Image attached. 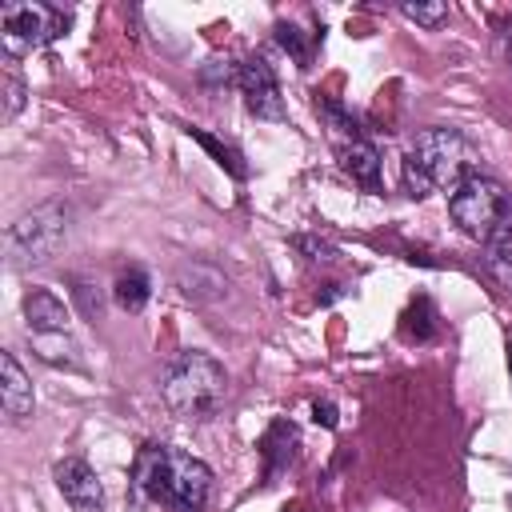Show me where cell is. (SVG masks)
<instances>
[{"instance_id":"4fadbf2b","label":"cell","mask_w":512,"mask_h":512,"mask_svg":"<svg viewBox=\"0 0 512 512\" xmlns=\"http://www.w3.org/2000/svg\"><path fill=\"white\" fill-rule=\"evenodd\" d=\"M264 476L272 480L280 468H288L292 464V452H296V428L288 424V420H276L272 428H268V436H264Z\"/></svg>"},{"instance_id":"e0dca14e","label":"cell","mask_w":512,"mask_h":512,"mask_svg":"<svg viewBox=\"0 0 512 512\" xmlns=\"http://www.w3.org/2000/svg\"><path fill=\"white\" fill-rule=\"evenodd\" d=\"M316 112H320V116L328 120V128H332V132H340L344 140H356V136H360L356 116H352V112H344L336 100H316ZM344 140H340V144H344Z\"/></svg>"},{"instance_id":"7a4b0ae2","label":"cell","mask_w":512,"mask_h":512,"mask_svg":"<svg viewBox=\"0 0 512 512\" xmlns=\"http://www.w3.org/2000/svg\"><path fill=\"white\" fill-rule=\"evenodd\" d=\"M160 396L172 416H180L188 424H204L220 412V404L228 396V372L216 356H208L200 348H184L164 364Z\"/></svg>"},{"instance_id":"d4e9b609","label":"cell","mask_w":512,"mask_h":512,"mask_svg":"<svg viewBox=\"0 0 512 512\" xmlns=\"http://www.w3.org/2000/svg\"><path fill=\"white\" fill-rule=\"evenodd\" d=\"M312 412H316V420H320L324 428H332V424H336V416H332V404H316Z\"/></svg>"},{"instance_id":"5bb4252c","label":"cell","mask_w":512,"mask_h":512,"mask_svg":"<svg viewBox=\"0 0 512 512\" xmlns=\"http://www.w3.org/2000/svg\"><path fill=\"white\" fill-rule=\"evenodd\" d=\"M112 296H116V304H120L124 312H140V308L148 304V296H152V284H148V276H144L140 268H128V272L116 280Z\"/></svg>"},{"instance_id":"4316f807","label":"cell","mask_w":512,"mask_h":512,"mask_svg":"<svg viewBox=\"0 0 512 512\" xmlns=\"http://www.w3.org/2000/svg\"><path fill=\"white\" fill-rule=\"evenodd\" d=\"M508 372H512V340H508Z\"/></svg>"},{"instance_id":"cb8c5ba5","label":"cell","mask_w":512,"mask_h":512,"mask_svg":"<svg viewBox=\"0 0 512 512\" xmlns=\"http://www.w3.org/2000/svg\"><path fill=\"white\" fill-rule=\"evenodd\" d=\"M488 264H492V268H496V272H500V276L512 284V256H492Z\"/></svg>"},{"instance_id":"30bf717a","label":"cell","mask_w":512,"mask_h":512,"mask_svg":"<svg viewBox=\"0 0 512 512\" xmlns=\"http://www.w3.org/2000/svg\"><path fill=\"white\" fill-rule=\"evenodd\" d=\"M340 168L368 192H380V152L372 140L356 136V140H344L340 144Z\"/></svg>"},{"instance_id":"3957f363","label":"cell","mask_w":512,"mask_h":512,"mask_svg":"<svg viewBox=\"0 0 512 512\" xmlns=\"http://www.w3.org/2000/svg\"><path fill=\"white\" fill-rule=\"evenodd\" d=\"M432 188H456L476 172V148L456 128H424L408 152Z\"/></svg>"},{"instance_id":"9c48e42d","label":"cell","mask_w":512,"mask_h":512,"mask_svg":"<svg viewBox=\"0 0 512 512\" xmlns=\"http://www.w3.org/2000/svg\"><path fill=\"white\" fill-rule=\"evenodd\" d=\"M0 372H4V392H0L4 416H8V420H24V416H32V408H36L32 380L24 376V368H20V360H16L12 352L0 356Z\"/></svg>"},{"instance_id":"484cf974","label":"cell","mask_w":512,"mask_h":512,"mask_svg":"<svg viewBox=\"0 0 512 512\" xmlns=\"http://www.w3.org/2000/svg\"><path fill=\"white\" fill-rule=\"evenodd\" d=\"M500 56L512 64V28H504V36H500Z\"/></svg>"},{"instance_id":"ffe728a7","label":"cell","mask_w":512,"mask_h":512,"mask_svg":"<svg viewBox=\"0 0 512 512\" xmlns=\"http://www.w3.org/2000/svg\"><path fill=\"white\" fill-rule=\"evenodd\" d=\"M404 184H408V196H428L432 192V184H428V176L420 172V164L412 160V156H404Z\"/></svg>"},{"instance_id":"52a82bcc","label":"cell","mask_w":512,"mask_h":512,"mask_svg":"<svg viewBox=\"0 0 512 512\" xmlns=\"http://www.w3.org/2000/svg\"><path fill=\"white\" fill-rule=\"evenodd\" d=\"M236 88L244 96V108L260 120H284L288 108H284V96H280V80L272 72V64L264 56H248L236 64Z\"/></svg>"},{"instance_id":"8992f818","label":"cell","mask_w":512,"mask_h":512,"mask_svg":"<svg viewBox=\"0 0 512 512\" xmlns=\"http://www.w3.org/2000/svg\"><path fill=\"white\" fill-rule=\"evenodd\" d=\"M68 32V12L56 4L24 0V4H4L0 8V40L8 52H32Z\"/></svg>"},{"instance_id":"6da1fadb","label":"cell","mask_w":512,"mask_h":512,"mask_svg":"<svg viewBox=\"0 0 512 512\" xmlns=\"http://www.w3.org/2000/svg\"><path fill=\"white\" fill-rule=\"evenodd\" d=\"M132 488L160 512H204L212 496V468L180 448L144 444L132 460Z\"/></svg>"},{"instance_id":"603a6c76","label":"cell","mask_w":512,"mask_h":512,"mask_svg":"<svg viewBox=\"0 0 512 512\" xmlns=\"http://www.w3.org/2000/svg\"><path fill=\"white\" fill-rule=\"evenodd\" d=\"M296 244H300V248H308V252H312V256H308V260H328V256H332V248H328V244H324V240H320V244H316V240H308V236H300V240H296Z\"/></svg>"},{"instance_id":"44dd1931","label":"cell","mask_w":512,"mask_h":512,"mask_svg":"<svg viewBox=\"0 0 512 512\" xmlns=\"http://www.w3.org/2000/svg\"><path fill=\"white\" fill-rule=\"evenodd\" d=\"M20 104H24V84L8 72V76H4V116L12 120V116L20 112Z\"/></svg>"},{"instance_id":"7402d4cb","label":"cell","mask_w":512,"mask_h":512,"mask_svg":"<svg viewBox=\"0 0 512 512\" xmlns=\"http://www.w3.org/2000/svg\"><path fill=\"white\" fill-rule=\"evenodd\" d=\"M72 292H76V300H80V308H84V316H96V312H100V300H92V292H88V284H80V280H76V288H72Z\"/></svg>"},{"instance_id":"7c38bea8","label":"cell","mask_w":512,"mask_h":512,"mask_svg":"<svg viewBox=\"0 0 512 512\" xmlns=\"http://www.w3.org/2000/svg\"><path fill=\"white\" fill-rule=\"evenodd\" d=\"M32 336V352L44 360V364H56V368H80V348L68 332H28Z\"/></svg>"},{"instance_id":"5b68a950","label":"cell","mask_w":512,"mask_h":512,"mask_svg":"<svg viewBox=\"0 0 512 512\" xmlns=\"http://www.w3.org/2000/svg\"><path fill=\"white\" fill-rule=\"evenodd\" d=\"M68 236V212L64 204H40L32 212H24L12 228H8V256L16 268H32L44 264L60 252Z\"/></svg>"},{"instance_id":"8fae6325","label":"cell","mask_w":512,"mask_h":512,"mask_svg":"<svg viewBox=\"0 0 512 512\" xmlns=\"http://www.w3.org/2000/svg\"><path fill=\"white\" fill-rule=\"evenodd\" d=\"M24 320H28V332H68V308L48 288L24 292Z\"/></svg>"},{"instance_id":"ba28073f","label":"cell","mask_w":512,"mask_h":512,"mask_svg":"<svg viewBox=\"0 0 512 512\" xmlns=\"http://www.w3.org/2000/svg\"><path fill=\"white\" fill-rule=\"evenodd\" d=\"M52 480H56L60 496L72 504V512H104V488H100V476L92 472L88 460H80V456L56 460Z\"/></svg>"},{"instance_id":"277c9868","label":"cell","mask_w":512,"mask_h":512,"mask_svg":"<svg viewBox=\"0 0 512 512\" xmlns=\"http://www.w3.org/2000/svg\"><path fill=\"white\" fill-rule=\"evenodd\" d=\"M508 204H512V192L496 176H484V172H472L448 196V212H452L456 228L472 240H488Z\"/></svg>"},{"instance_id":"ac0fdd59","label":"cell","mask_w":512,"mask_h":512,"mask_svg":"<svg viewBox=\"0 0 512 512\" xmlns=\"http://www.w3.org/2000/svg\"><path fill=\"white\" fill-rule=\"evenodd\" d=\"M400 16L420 28H440L448 20V4H440V0L436 4H400Z\"/></svg>"},{"instance_id":"2e32d148","label":"cell","mask_w":512,"mask_h":512,"mask_svg":"<svg viewBox=\"0 0 512 512\" xmlns=\"http://www.w3.org/2000/svg\"><path fill=\"white\" fill-rule=\"evenodd\" d=\"M188 136H192V140H196L200 148H208V152L216 156V164H220V168H228V172H232L236 180H244V176H248V168H244V156H240L236 148L220 144V140H216V136H208L204 128H188Z\"/></svg>"},{"instance_id":"9a60e30c","label":"cell","mask_w":512,"mask_h":512,"mask_svg":"<svg viewBox=\"0 0 512 512\" xmlns=\"http://www.w3.org/2000/svg\"><path fill=\"white\" fill-rule=\"evenodd\" d=\"M276 44L300 64V68H308V60H312V48H316V32H300L296 24H276Z\"/></svg>"},{"instance_id":"d6986e66","label":"cell","mask_w":512,"mask_h":512,"mask_svg":"<svg viewBox=\"0 0 512 512\" xmlns=\"http://www.w3.org/2000/svg\"><path fill=\"white\" fill-rule=\"evenodd\" d=\"M484 248H488V260H492V256H512V204L504 208V216H500V224L492 228V236L484 240Z\"/></svg>"}]
</instances>
